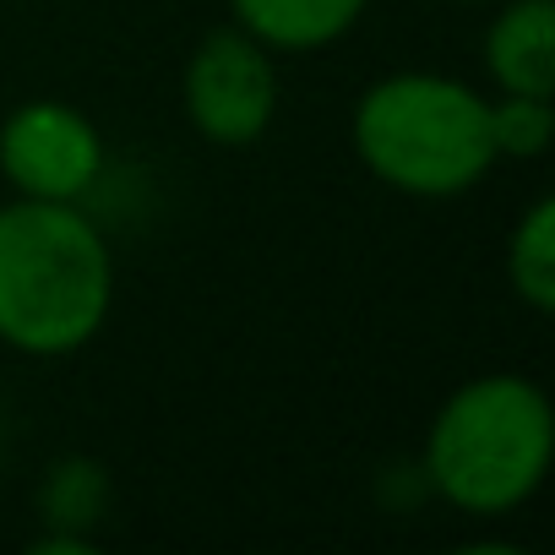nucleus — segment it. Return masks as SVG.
<instances>
[{
  "instance_id": "1",
  "label": "nucleus",
  "mask_w": 555,
  "mask_h": 555,
  "mask_svg": "<svg viewBox=\"0 0 555 555\" xmlns=\"http://www.w3.org/2000/svg\"><path fill=\"white\" fill-rule=\"evenodd\" d=\"M115 306V250L82 202H0V344L28 360L88 349Z\"/></svg>"
},
{
  "instance_id": "2",
  "label": "nucleus",
  "mask_w": 555,
  "mask_h": 555,
  "mask_svg": "<svg viewBox=\"0 0 555 555\" xmlns=\"http://www.w3.org/2000/svg\"><path fill=\"white\" fill-rule=\"evenodd\" d=\"M555 457V409L533 376L485 371L447 392L425 430L430 490L468 517H506L528 506Z\"/></svg>"
},
{
  "instance_id": "3",
  "label": "nucleus",
  "mask_w": 555,
  "mask_h": 555,
  "mask_svg": "<svg viewBox=\"0 0 555 555\" xmlns=\"http://www.w3.org/2000/svg\"><path fill=\"white\" fill-rule=\"evenodd\" d=\"M349 142L371 180L420 202L463 196L501 164L490 99L447 72H392L371 82L349 115Z\"/></svg>"
},
{
  "instance_id": "4",
  "label": "nucleus",
  "mask_w": 555,
  "mask_h": 555,
  "mask_svg": "<svg viewBox=\"0 0 555 555\" xmlns=\"http://www.w3.org/2000/svg\"><path fill=\"white\" fill-rule=\"evenodd\" d=\"M180 104L196 137L250 147L278 120V55L234 23L207 28L180 72Z\"/></svg>"
},
{
  "instance_id": "5",
  "label": "nucleus",
  "mask_w": 555,
  "mask_h": 555,
  "mask_svg": "<svg viewBox=\"0 0 555 555\" xmlns=\"http://www.w3.org/2000/svg\"><path fill=\"white\" fill-rule=\"evenodd\" d=\"M0 175L17 196L88 202L104 175V137L66 99H28L0 120Z\"/></svg>"
},
{
  "instance_id": "6",
  "label": "nucleus",
  "mask_w": 555,
  "mask_h": 555,
  "mask_svg": "<svg viewBox=\"0 0 555 555\" xmlns=\"http://www.w3.org/2000/svg\"><path fill=\"white\" fill-rule=\"evenodd\" d=\"M485 72L495 93L555 99V7L550 0H501L485 28Z\"/></svg>"
},
{
  "instance_id": "7",
  "label": "nucleus",
  "mask_w": 555,
  "mask_h": 555,
  "mask_svg": "<svg viewBox=\"0 0 555 555\" xmlns=\"http://www.w3.org/2000/svg\"><path fill=\"white\" fill-rule=\"evenodd\" d=\"M371 0H229V23L272 55H317L344 44Z\"/></svg>"
},
{
  "instance_id": "8",
  "label": "nucleus",
  "mask_w": 555,
  "mask_h": 555,
  "mask_svg": "<svg viewBox=\"0 0 555 555\" xmlns=\"http://www.w3.org/2000/svg\"><path fill=\"white\" fill-rule=\"evenodd\" d=\"M109 495H115L109 468L99 457H82V452L55 457L44 468L39 490H34L44 533H72V539H88V544H93L99 522L109 517Z\"/></svg>"
},
{
  "instance_id": "9",
  "label": "nucleus",
  "mask_w": 555,
  "mask_h": 555,
  "mask_svg": "<svg viewBox=\"0 0 555 555\" xmlns=\"http://www.w3.org/2000/svg\"><path fill=\"white\" fill-rule=\"evenodd\" d=\"M506 284L512 295L550 317L555 311V196H533L506 234Z\"/></svg>"
},
{
  "instance_id": "10",
  "label": "nucleus",
  "mask_w": 555,
  "mask_h": 555,
  "mask_svg": "<svg viewBox=\"0 0 555 555\" xmlns=\"http://www.w3.org/2000/svg\"><path fill=\"white\" fill-rule=\"evenodd\" d=\"M490 137H495V158L533 164L555 142V104L533 93H501L490 99Z\"/></svg>"
},
{
  "instance_id": "11",
  "label": "nucleus",
  "mask_w": 555,
  "mask_h": 555,
  "mask_svg": "<svg viewBox=\"0 0 555 555\" xmlns=\"http://www.w3.org/2000/svg\"><path fill=\"white\" fill-rule=\"evenodd\" d=\"M452 7H485V0H452Z\"/></svg>"
}]
</instances>
